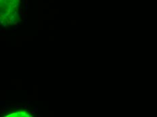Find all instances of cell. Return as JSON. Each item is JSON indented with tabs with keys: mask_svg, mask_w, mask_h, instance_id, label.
<instances>
[{
	"mask_svg": "<svg viewBox=\"0 0 157 117\" xmlns=\"http://www.w3.org/2000/svg\"><path fill=\"white\" fill-rule=\"evenodd\" d=\"M19 5L20 0H0V17L14 18Z\"/></svg>",
	"mask_w": 157,
	"mask_h": 117,
	"instance_id": "6da1fadb",
	"label": "cell"
}]
</instances>
